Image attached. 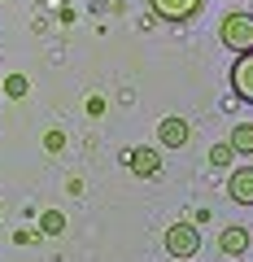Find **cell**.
<instances>
[{"label": "cell", "instance_id": "cell-12", "mask_svg": "<svg viewBox=\"0 0 253 262\" xmlns=\"http://www.w3.org/2000/svg\"><path fill=\"white\" fill-rule=\"evenodd\" d=\"M31 92V83H27V75H9L5 79V96H13V101H22V96Z\"/></svg>", "mask_w": 253, "mask_h": 262}, {"label": "cell", "instance_id": "cell-1", "mask_svg": "<svg viewBox=\"0 0 253 262\" xmlns=\"http://www.w3.org/2000/svg\"><path fill=\"white\" fill-rule=\"evenodd\" d=\"M218 39H223V48H232V53H249V48H253V13H244V9L223 13V22H218Z\"/></svg>", "mask_w": 253, "mask_h": 262}, {"label": "cell", "instance_id": "cell-2", "mask_svg": "<svg viewBox=\"0 0 253 262\" xmlns=\"http://www.w3.org/2000/svg\"><path fill=\"white\" fill-rule=\"evenodd\" d=\"M162 245H166V253H170L175 262H179V258H197V253H201V232H197L192 223H170Z\"/></svg>", "mask_w": 253, "mask_h": 262}, {"label": "cell", "instance_id": "cell-3", "mask_svg": "<svg viewBox=\"0 0 253 262\" xmlns=\"http://www.w3.org/2000/svg\"><path fill=\"white\" fill-rule=\"evenodd\" d=\"M232 92H236V101L253 105V48H249V53H236V66H232Z\"/></svg>", "mask_w": 253, "mask_h": 262}, {"label": "cell", "instance_id": "cell-11", "mask_svg": "<svg viewBox=\"0 0 253 262\" xmlns=\"http://www.w3.org/2000/svg\"><path fill=\"white\" fill-rule=\"evenodd\" d=\"M232 158H236L232 144H214V149H210V166H214V170H227V166H232Z\"/></svg>", "mask_w": 253, "mask_h": 262}, {"label": "cell", "instance_id": "cell-7", "mask_svg": "<svg viewBox=\"0 0 253 262\" xmlns=\"http://www.w3.org/2000/svg\"><path fill=\"white\" fill-rule=\"evenodd\" d=\"M227 196L236 206H253V166H236L227 175Z\"/></svg>", "mask_w": 253, "mask_h": 262}, {"label": "cell", "instance_id": "cell-4", "mask_svg": "<svg viewBox=\"0 0 253 262\" xmlns=\"http://www.w3.org/2000/svg\"><path fill=\"white\" fill-rule=\"evenodd\" d=\"M149 9L162 22H192L201 13V0H149Z\"/></svg>", "mask_w": 253, "mask_h": 262}, {"label": "cell", "instance_id": "cell-9", "mask_svg": "<svg viewBox=\"0 0 253 262\" xmlns=\"http://www.w3.org/2000/svg\"><path fill=\"white\" fill-rule=\"evenodd\" d=\"M227 144L236 149V158H253V122H236Z\"/></svg>", "mask_w": 253, "mask_h": 262}, {"label": "cell", "instance_id": "cell-13", "mask_svg": "<svg viewBox=\"0 0 253 262\" xmlns=\"http://www.w3.org/2000/svg\"><path fill=\"white\" fill-rule=\"evenodd\" d=\"M44 149L48 153H61V149H66V136H61V131H48V136H44Z\"/></svg>", "mask_w": 253, "mask_h": 262}, {"label": "cell", "instance_id": "cell-5", "mask_svg": "<svg viewBox=\"0 0 253 262\" xmlns=\"http://www.w3.org/2000/svg\"><path fill=\"white\" fill-rule=\"evenodd\" d=\"M188 140H192V127H188V118L170 114V118L157 122V144H162V149H183Z\"/></svg>", "mask_w": 253, "mask_h": 262}, {"label": "cell", "instance_id": "cell-14", "mask_svg": "<svg viewBox=\"0 0 253 262\" xmlns=\"http://www.w3.org/2000/svg\"><path fill=\"white\" fill-rule=\"evenodd\" d=\"M179 262H192V258H179Z\"/></svg>", "mask_w": 253, "mask_h": 262}, {"label": "cell", "instance_id": "cell-6", "mask_svg": "<svg viewBox=\"0 0 253 262\" xmlns=\"http://www.w3.org/2000/svg\"><path fill=\"white\" fill-rule=\"evenodd\" d=\"M127 166H131V175L153 179V175H162V153H157V149H149V144H140V149L127 153Z\"/></svg>", "mask_w": 253, "mask_h": 262}, {"label": "cell", "instance_id": "cell-10", "mask_svg": "<svg viewBox=\"0 0 253 262\" xmlns=\"http://www.w3.org/2000/svg\"><path fill=\"white\" fill-rule=\"evenodd\" d=\"M39 232L44 236H61L66 232V214H61V210H44V214H39Z\"/></svg>", "mask_w": 253, "mask_h": 262}, {"label": "cell", "instance_id": "cell-8", "mask_svg": "<svg viewBox=\"0 0 253 262\" xmlns=\"http://www.w3.org/2000/svg\"><path fill=\"white\" fill-rule=\"evenodd\" d=\"M218 253H227V258H240V253H249V227L227 223L223 232H218Z\"/></svg>", "mask_w": 253, "mask_h": 262}]
</instances>
